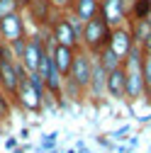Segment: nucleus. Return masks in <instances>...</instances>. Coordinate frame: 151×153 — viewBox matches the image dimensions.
Instances as JSON below:
<instances>
[{"label":"nucleus","instance_id":"obj_22","mask_svg":"<svg viewBox=\"0 0 151 153\" xmlns=\"http://www.w3.org/2000/svg\"><path fill=\"white\" fill-rule=\"evenodd\" d=\"M76 153H93L85 141H76Z\"/></svg>","mask_w":151,"mask_h":153},{"label":"nucleus","instance_id":"obj_24","mask_svg":"<svg viewBox=\"0 0 151 153\" xmlns=\"http://www.w3.org/2000/svg\"><path fill=\"white\" fill-rule=\"evenodd\" d=\"M27 151H29V146H27V143H17L10 153H27Z\"/></svg>","mask_w":151,"mask_h":153},{"label":"nucleus","instance_id":"obj_31","mask_svg":"<svg viewBox=\"0 0 151 153\" xmlns=\"http://www.w3.org/2000/svg\"><path fill=\"white\" fill-rule=\"evenodd\" d=\"M146 3H151V0H146Z\"/></svg>","mask_w":151,"mask_h":153},{"label":"nucleus","instance_id":"obj_10","mask_svg":"<svg viewBox=\"0 0 151 153\" xmlns=\"http://www.w3.org/2000/svg\"><path fill=\"white\" fill-rule=\"evenodd\" d=\"M105 92L110 100L115 102H124V66H117L107 71V78H105Z\"/></svg>","mask_w":151,"mask_h":153},{"label":"nucleus","instance_id":"obj_15","mask_svg":"<svg viewBox=\"0 0 151 153\" xmlns=\"http://www.w3.org/2000/svg\"><path fill=\"white\" fill-rule=\"evenodd\" d=\"M56 146H59V134H56V131H51V134H46V136H42V141L37 143V153L51 151V148H56Z\"/></svg>","mask_w":151,"mask_h":153},{"label":"nucleus","instance_id":"obj_6","mask_svg":"<svg viewBox=\"0 0 151 153\" xmlns=\"http://www.w3.org/2000/svg\"><path fill=\"white\" fill-rule=\"evenodd\" d=\"M27 36V27H25V17L22 12L7 15L0 20V42L3 44H12L17 39H25Z\"/></svg>","mask_w":151,"mask_h":153},{"label":"nucleus","instance_id":"obj_14","mask_svg":"<svg viewBox=\"0 0 151 153\" xmlns=\"http://www.w3.org/2000/svg\"><path fill=\"white\" fill-rule=\"evenodd\" d=\"M141 80H144V102L151 105V53L141 56Z\"/></svg>","mask_w":151,"mask_h":153},{"label":"nucleus","instance_id":"obj_20","mask_svg":"<svg viewBox=\"0 0 151 153\" xmlns=\"http://www.w3.org/2000/svg\"><path fill=\"white\" fill-rule=\"evenodd\" d=\"M139 46H141V51H146V53H151V29H149V34L144 36V42H141Z\"/></svg>","mask_w":151,"mask_h":153},{"label":"nucleus","instance_id":"obj_11","mask_svg":"<svg viewBox=\"0 0 151 153\" xmlns=\"http://www.w3.org/2000/svg\"><path fill=\"white\" fill-rule=\"evenodd\" d=\"M49 56H51L54 68L59 71V75L66 78V73H68V68H71V63H73L76 51L68 49V46H61V44H51V46H49Z\"/></svg>","mask_w":151,"mask_h":153},{"label":"nucleus","instance_id":"obj_23","mask_svg":"<svg viewBox=\"0 0 151 153\" xmlns=\"http://www.w3.org/2000/svg\"><path fill=\"white\" fill-rule=\"evenodd\" d=\"M17 143H20V139H17V136H7V139H5V148H7V151H12Z\"/></svg>","mask_w":151,"mask_h":153},{"label":"nucleus","instance_id":"obj_7","mask_svg":"<svg viewBox=\"0 0 151 153\" xmlns=\"http://www.w3.org/2000/svg\"><path fill=\"white\" fill-rule=\"evenodd\" d=\"M105 78H107V71L93 59V73H90V83H88V90H85V100H90L95 107H100V102L107 97V92H105Z\"/></svg>","mask_w":151,"mask_h":153},{"label":"nucleus","instance_id":"obj_4","mask_svg":"<svg viewBox=\"0 0 151 153\" xmlns=\"http://www.w3.org/2000/svg\"><path fill=\"white\" fill-rule=\"evenodd\" d=\"M12 102L17 105V109L29 112V114L44 112V97L37 92V88L29 83V78H22L20 80V85H17V90L12 95Z\"/></svg>","mask_w":151,"mask_h":153},{"label":"nucleus","instance_id":"obj_27","mask_svg":"<svg viewBox=\"0 0 151 153\" xmlns=\"http://www.w3.org/2000/svg\"><path fill=\"white\" fill-rule=\"evenodd\" d=\"M34 3H37V0H20L22 7H29V5H34Z\"/></svg>","mask_w":151,"mask_h":153},{"label":"nucleus","instance_id":"obj_19","mask_svg":"<svg viewBox=\"0 0 151 153\" xmlns=\"http://www.w3.org/2000/svg\"><path fill=\"white\" fill-rule=\"evenodd\" d=\"M98 143H100V146H102L105 151H110V153L115 151V141H112V139L107 136V134H102V136H98Z\"/></svg>","mask_w":151,"mask_h":153},{"label":"nucleus","instance_id":"obj_9","mask_svg":"<svg viewBox=\"0 0 151 153\" xmlns=\"http://www.w3.org/2000/svg\"><path fill=\"white\" fill-rule=\"evenodd\" d=\"M107 46L115 51L120 59L124 61L127 59V53H129V49L134 46V39H132V34H129V29H127V25H120V27H112L110 29V36H107Z\"/></svg>","mask_w":151,"mask_h":153},{"label":"nucleus","instance_id":"obj_32","mask_svg":"<svg viewBox=\"0 0 151 153\" xmlns=\"http://www.w3.org/2000/svg\"><path fill=\"white\" fill-rule=\"evenodd\" d=\"M98 3H100V0H98Z\"/></svg>","mask_w":151,"mask_h":153},{"label":"nucleus","instance_id":"obj_12","mask_svg":"<svg viewBox=\"0 0 151 153\" xmlns=\"http://www.w3.org/2000/svg\"><path fill=\"white\" fill-rule=\"evenodd\" d=\"M98 10H100V3H98V0H73L68 12L76 17V20L85 22V20H90V17L95 15Z\"/></svg>","mask_w":151,"mask_h":153},{"label":"nucleus","instance_id":"obj_1","mask_svg":"<svg viewBox=\"0 0 151 153\" xmlns=\"http://www.w3.org/2000/svg\"><path fill=\"white\" fill-rule=\"evenodd\" d=\"M110 25L105 22V17L100 15V10L83 22V32H81V49L88 51L90 56H95L102 46H107V36H110Z\"/></svg>","mask_w":151,"mask_h":153},{"label":"nucleus","instance_id":"obj_13","mask_svg":"<svg viewBox=\"0 0 151 153\" xmlns=\"http://www.w3.org/2000/svg\"><path fill=\"white\" fill-rule=\"evenodd\" d=\"M93 59H95L105 71H112V68H117V66H122V59H120V56L115 53V51H112L110 46H102L95 56H93Z\"/></svg>","mask_w":151,"mask_h":153},{"label":"nucleus","instance_id":"obj_16","mask_svg":"<svg viewBox=\"0 0 151 153\" xmlns=\"http://www.w3.org/2000/svg\"><path fill=\"white\" fill-rule=\"evenodd\" d=\"M15 12H22L20 0H0V20L7 15H15Z\"/></svg>","mask_w":151,"mask_h":153},{"label":"nucleus","instance_id":"obj_30","mask_svg":"<svg viewBox=\"0 0 151 153\" xmlns=\"http://www.w3.org/2000/svg\"><path fill=\"white\" fill-rule=\"evenodd\" d=\"M44 153H64V151H61L59 146H56V148H51V151H44Z\"/></svg>","mask_w":151,"mask_h":153},{"label":"nucleus","instance_id":"obj_17","mask_svg":"<svg viewBox=\"0 0 151 153\" xmlns=\"http://www.w3.org/2000/svg\"><path fill=\"white\" fill-rule=\"evenodd\" d=\"M129 134H132V126H129V124H122L120 129H115V131H110L107 136H110L112 141H115V143H122V141H127V136H129Z\"/></svg>","mask_w":151,"mask_h":153},{"label":"nucleus","instance_id":"obj_18","mask_svg":"<svg viewBox=\"0 0 151 153\" xmlns=\"http://www.w3.org/2000/svg\"><path fill=\"white\" fill-rule=\"evenodd\" d=\"M46 3H49V7H51L54 12H68L73 0H46Z\"/></svg>","mask_w":151,"mask_h":153},{"label":"nucleus","instance_id":"obj_26","mask_svg":"<svg viewBox=\"0 0 151 153\" xmlns=\"http://www.w3.org/2000/svg\"><path fill=\"white\" fill-rule=\"evenodd\" d=\"M127 146H129V148H137V146H139V139L129 134V136H127Z\"/></svg>","mask_w":151,"mask_h":153},{"label":"nucleus","instance_id":"obj_25","mask_svg":"<svg viewBox=\"0 0 151 153\" xmlns=\"http://www.w3.org/2000/svg\"><path fill=\"white\" fill-rule=\"evenodd\" d=\"M17 139H20V141H27V139H29V126L20 129V134H17Z\"/></svg>","mask_w":151,"mask_h":153},{"label":"nucleus","instance_id":"obj_5","mask_svg":"<svg viewBox=\"0 0 151 153\" xmlns=\"http://www.w3.org/2000/svg\"><path fill=\"white\" fill-rule=\"evenodd\" d=\"M49 36V34H46ZM46 36L42 34H34V36H25V46H22V53H20V63L27 73H34L37 66H39V59H42V51L46 46Z\"/></svg>","mask_w":151,"mask_h":153},{"label":"nucleus","instance_id":"obj_29","mask_svg":"<svg viewBox=\"0 0 151 153\" xmlns=\"http://www.w3.org/2000/svg\"><path fill=\"white\" fill-rule=\"evenodd\" d=\"M149 122H151V114H146V117H141V119H139V124H149Z\"/></svg>","mask_w":151,"mask_h":153},{"label":"nucleus","instance_id":"obj_33","mask_svg":"<svg viewBox=\"0 0 151 153\" xmlns=\"http://www.w3.org/2000/svg\"><path fill=\"white\" fill-rule=\"evenodd\" d=\"M0 124H3V122H0Z\"/></svg>","mask_w":151,"mask_h":153},{"label":"nucleus","instance_id":"obj_28","mask_svg":"<svg viewBox=\"0 0 151 153\" xmlns=\"http://www.w3.org/2000/svg\"><path fill=\"white\" fill-rule=\"evenodd\" d=\"M144 22H146V25H149V27H151V7H149V12H146V15H144Z\"/></svg>","mask_w":151,"mask_h":153},{"label":"nucleus","instance_id":"obj_8","mask_svg":"<svg viewBox=\"0 0 151 153\" xmlns=\"http://www.w3.org/2000/svg\"><path fill=\"white\" fill-rule=\"evenodd\" d=\"M100 15L110 27H120L129 17V0H100Z\"/></svg>","mask_w":151,"mask_h":153},{"label":"nucleus","instance_id":"obj_3","mask_svg":"<svg viewBox=\"0 0 151 153\" xmlns=\"http://www.w3.org/2000/svg\"><path fill=\"white\" fill-rule=\"evenodd\" d=\"M49 36H51L54 44L68 46V49H73V51L81 49V39H78V34H76V29H73V25H71V20H68L66 12H59V17L51 20V25H49Z\"/></svg>","mask_w":151,"mask_h":153},{"label":"nucleus","instance_id":"obj_21","mask_svg":"<svg viewBox=\"0 0 151 153\" xmlns=\"http://www.w3.org/2000/svg\"><path fill=\"white\" fill-rule=\"evenodd\" d=\"M132 151H134V148H129V146L122 141V143H115V151H112V153H132Z\"/></svg>","mask_w":151,"mask_h":153},{"label":"nucleus","instance_id":"obj_2","mask_svg":"<svg viewBox=\"0 0 151 153\" xmlns=\"http://www.w3.org/2000/svg\"><path fill=\"white\" fill-rule=\"evenodd\" d=\"M90 73H93V56H90L88 51L78 49V51H76V56H73V63H71V68H68V73H66L64 80L73 83L81 92H85V90H88V83H90Z\"/></svg>","mask_w":151,"mask_h":153}]
</instances>
